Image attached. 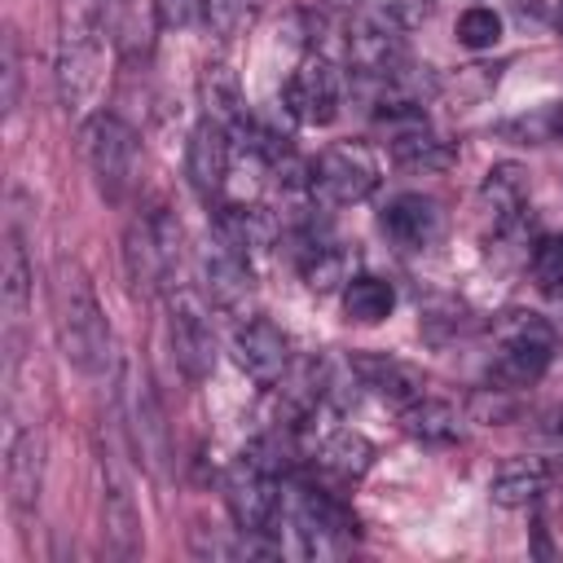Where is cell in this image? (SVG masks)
<instances>
[{
	"mask_svg": "<svg viewBox=\"0 0 563 563\" xmlns=\"http://www.w3.org/2000/svg\"><path fill=\"white\" fill-rule=\"evenodd\" d=\"M53 312H57V339L66 361L79 374H106L114 369V334L106 321V308L97 299V286L88 282L84 264L70 255H57L53 264Z\"/></svg>",
	"mask_w": 563,
	"mask_h": 563,
	"instance_id": "obj_1",
	"label": "cell"
},
{
	"mask_svg": "<svg viewBox=\"0 0 563 563\" xmlns=\"http://www.w3.org/2000/svg\"><path fill=\"white\" fill-rule=\"evenodd\" d=\"M106 22L97 0H62L57 4V97L66 110H84L101 84V40Z\"/></svg>",
	"mask_w": 563,
	"mask_h": 563,
	"instance_id": "obj_2",
	"label": "cell"
},
{
	"mask_svg": "<svg viewBox=\"0 0 563 563\" xmlns=\"http://www.w3.org/2000/svg\"><path fill=\"white\" fill-rule=\"evenodd\" d=\"M79 150H84V163H88L101 198L123 202V194L132 189V176H136V158H141L136 128L114 110H97L79 128Z\"/></svg>",
	"mask_w": 563,
	"mask_h": 563,
	"instance_id": "obj_3",
	"label": "cell"
},
{
	"mask_svg": "<svg viewBox=\"0 0 563 563\" xmlns=\"http://www.w3.org/2000/svg\"><path fill=\"white\" fill-rule=\"evenodd\" d=\"M550 356H554V325L523 308L506 312L497 321V356L488 365V383L506 391L532 387L550 369Z\"/></svg>",
	"mask_w": 563,
	"mask_h": 563,
	"instance_id": "obj_4",
	"label": "cell"
},
{
	"mask_svg": "<svg viewBox=\"0 0 563 563\" xmlns=\"http://www.w3.org/2000/svg\"><path fill=\"white\" fill-rule=\"evenodd\" d=\"M176 260H180V224L172 216H163V211L136 216L123 229V273H128L132 295H141V299L158 295L167 286Z\"/></svg>",
	"mask_w": 563,
	"mask_h": 563,
	"instance_id": "obj_5",
	"label": "cell"
},
{
	"mask_svg": "<svg viewBox=\"0 0 563 563\" xmlns=\"http://www.w3.org/2000/svg\"><path fill=\"white\" fill-rule=\"evenodd\" d=\"M378 154L365 141H334L312 163V194L325 207H352L365 202L378 189Z\"/></svg>",
	"mask_w": 563,
	"mask_h": 563,
	"instance_id": "obj_6",
	"label": "cell"
},
{
	"mask_svg": "<svg viewBox=\"0 0 563 563\" xmlns=\"http://www.w3.org/2000/svg\"><path fill=\"white\" fill-rule=\"evenodd\" d=\"M224 497H229V510L238 519L242 532H264L277 510H282V493H277V462L264 457V444L246 449L229 475H224Z\"/></svg>",
	"mask_w": 563,
	"mask_h": 563,
	"instance_id": "obj_7",
	"label": "cell"
},
{
	"mask_svg": "<svg viewBox=\"0 0 563 563\" xmlns=\"http://www.w3.org/2000/svg\"><path fill=\"white\" fill-rule=\"evenodd\" d=\"M167 339L176 352V365L189 383H202L216 369V330H211V312L202 303V295L176 286L167 295Z\"/></svg>",
	"mask_w": 563,
	"mask_h": 563,
	"instance_id": "obj_8",
	"label": "cell"
},
{
	"mask_svg": "<svg viewBox=\"0 0 563 563\" xmlns=\"http://www.w3.org/2000/svg\"><path fill=\"white\" fill-rule=\"evenodd\" d=\"M282 101H286V110L299 123H317V128L334 123L339 106H343V75H339V66L321 48L299 57V66L290 70V79L282 88Z\"/></svg>",
	"mask_w": 563,
	"mask_h": 563,
	"instance_id": "obj_9",
	"label": "cell"
},
{
	"mask_svg": "<svg viewBox=\"0 0 563 563\" xmlns=\"http://www.w3.org/2000/svg\"><path fill=\"white\" fill-rule=\"evenodd\" d=\"M119 409L128 418V431H132V444L141 453V466L150 475H167V462H172V431H167V418H163V405L158 396L150 391L145 378H119Z\"/></svg>",
	"mask_w": 563,
	"mask_h": 563,
	"instance_id": "obj_10",
	"label": "cell"
},
{
	"mask_svg": "<svg viewBox=\"0 0 563 563\" xmlns=\"http://www.w3.org/2000/svg\"><path fill=\"white\" fill-rule=\"evenodd\" d=\"M400 22L391 13H361L347 31V57H352V70L369 84L378 79H391L396 70H405V40H400Z\"/></svg>",
	"mask_w": 563,
	"mask_h": 563,
	"instance_id": "obj_11",
	"label": "cell"
},
{
	"mask_svg": "<svg viewBox=\"0 0 563 563\" xmlns=\"http://www.w3.org/2000/svg\"><path fill=\"white\" fill-rule=\"evenodd\" d=\"M290 519H295V532H299V550L308 559H339V554H347V545L356 537L347 510L339 501L312 493V488H299L295 493Z\"/></svg>",
	"mask_w": 563,
	"mask_h": 563,
	"instance_id": "obj_12",
	"label": "cell"
},
{
	"mask_svg": "<svg viewBox=\"0 0 563 563\" xmlns=\"http://www.w3.org/2000/svg\"><path fill=\"white\" fill-rule=\"evenodd\" d=\"M233 361L251 383L273 387V383H282V374L290 365V343L268 317H246L233 330Z\"/></svg>",
	"mask_w": 563,
	"mask_h": 563,
	"instance_id": "obj_13",
	"label": "cell"
},
{
	"mask_svg": "<svg viewBox=\"0 0 563 563\" xmlns=\"http://www.w3.org/2000/svg\"><path fill=\"white\" fill-rule=\"evenodd\" d=\"M4 488L13 510L31 515L40 506V488H44V435L40 427H22L13 422L4 435Z\"/></svg>",
	"mask_w": 563,
	"mask_h": 563,
	"instance_id": "obj_14",
	"label": "cell"
},
{
	"mask_svg": "<svg viewBox=\"0 0 563 563\" xmlns=\"http://www.w3.org/2000/svg\"><path fill=\"white\" fill-rule=\"evenodd\" d=\"M378 229L400 251H431L440 242V233H444V211H440V202L431 194H396L383 207Z\"/></svg>",
	"mask_w": 563,
	"mask_h": 563,
	"instance_id": "obj_15",
	"label": "cell"
},
{
	"mask_svg": "<svg viewBox=\"0 0 563 563\" xmlns=\"http://www.w3.org/2000/svg\"><path fill=\"white\" fill-rule=\"evenodd\" d=\"M198 268H202V290H207V299L220 308V312H246V303H251V260L246 255H238L224 238H211L207 246H202V255H198Z\"/></svg>",
	"mask_w": 563,
	"mask_h": 563,
	"instance_id": "obj_16",
	"label": "cell"
},
{
	"mask_svg": "<svg viewBox=\"0 0 563 563\" xmlns=\"http://www.w3.org/2000/svg\"><path fill=\"white\" fill-rule=\"evenodd\" d=\"M528 207V167L523 163H493L479 180V211L497 238L515 233Z\"/></svg>",
	"mask_w": 563,
	"mask_h": 563,
	"instance_id": "obj_17",
	"label": "cell"
},
{
	"mask_svg": "<svg viewBox=\"0 0 563 563\" xmlns=\"http://www.w3.org/2000/svg\"><path fill=\"white\" fill-rule=\"evenodd\" d=\"M101 523H106V545L114 559L141 554V510L106 453H101Z\"/></svg>",
	"mask_w": 563,
	"mask_h": 563,
	"instance_id": "obj_18",
	"label": "cell"
},
{
	"mask_svg": "<svg viewBox=\"0 0 563 563\" xmlns=\"http://www.w3.org/2000/svg\"><path fill=\"white\" fill-rule=\"evenodd\" d=\"M229 158H233V145H229V128L216 123V119H198L194 132H189V150H185V172H189V185L211 198L224 189V176H229Z\"/></svg>",
	"mask_w": 563,
	"mask_h": 563,
	"instance_id": "obj_19",
	"label": "cell"
},
{
	"mask_svg": "<svg viewBox=\"0 0 563 563\" xmlns=\"http://www.w3.org/2000/svg\"><path fill=\"white\" fill-rule=\"evenodd\" d=\"M347 369L361 378V387H369L374 396H383V400H391V405H409V400H418L422 396V374L409 365V361H400V356H387V352H356L352 361H347Z\"/></svg>",
	"mask_w": 563,
	"mask_h": 563,
	"instance_id": "obj_20",
	"label": "cell"
},
{
	"mask_svg": "<svg viewBox=\"0 0 563 563\" xmlns=\"http://www.w3.org/2000/svg\"><path fill=\"white\" fill-rule=\"evenodd\" d=\"M0 303H4L9 334H13L31 303V260H26V246H22V233L13 220L4 229V251H0Z\"/></svg>",
	"mask_w": 563,
	"mask_h": 563,
	"instance_id": "obj_21",
	"label": "cell"
},
{
	"mask_svg": "<svg viewBox=\"0 0 563 563\" xmlns=\"http://www.w3.org/2000/svg\"><path fill=\"white\" fill-rule=\"evenodd\" d=\"M545 484H550V466L541 457H510L488 479V497L501 510H519V506H532L545 493Z\"/></svg>",
	"mask_w": 563,
	"mask_h": 563,
	"instance_id": "obj_22",
	"label": "cell"
},
{
	"mask_svg": "<svg viewBox=\"0 0 563 563\" xmlns=\"http://www.w3.org/2000/svg\"><path fill=\"white\" fill-rule=\"evenodd\" d=\"M299 273L312 295H330L347 286V251L317 238L312 229H299Z\"/></svg>",
	"mask_w": 563,
	"mask_h": 563,
	"instance_id": "obj_23",
	"label": "cell"
},
{
	"mask_svg": "<svg viewBox=\"0 0 563 563\" xmlns=\"http://www.w3.org/2000/svg\"><path fill=\"white\" fill-rule=\"evenodd\" d=\"M391 158L409 172H444L453 163V150L422 119H409V123L391 128Z\"/></svg>",
	"mask_w": 563,
	"mask_h": 563,
	"instance_id": "obj_24",
	"label": "cell"
},
{
	"mask_svg": "<svg viewBox=\"0 0 563 563\" xmlns=\"http://www.w3.org/2000/svg\"><path fill=\"white\" fill-rule=\"evenodd\" d=\"M400 427L405 435H413L418 444H431V449H444L462 435V418L449 400H435V396H418L400 409Z\"/></svg>",
	"mask_w": 563,
	"mask_h": 563,
	"instance_id": "obj_25",
	"label": "cell"
},
{
	"mask_svg": "<svg viewBox=\"0 0 563 563\" xmlns=\"http://www.w3.org/2000/svg\"><path fill=\"white\" fill-rule=\"evenodd\" d=\"M493 132L510 145H563V101L528 106V110L493 123Z\"/></svg>",
	"mask_w": 563,
	"mask_h": 563,
	"instance_id": "obj_26",
	"label": "cell"
},
{
	"mask_svg": "<svg viewBox=\"0 0 563 563\" xmlns=\"http://www.w3.org/2000/svg\"><path fill=\"white\" fill-rule=\"evenodd\" d=\"M198 92H202V114L224 123V128H238L246 114H242V84H238V70L229 62H207L202 66V79H198Z\"/></svg>",
	"mask_w": 563,
	"mask_h": 563,
	"instance_id": "obj_27",
	"label": "cell"
},
{
	"mask_svg": "<svg viewBox=\"0 0 563 563\" xmlns=\"http://www.w3.org/2000/svg\"><path fill=\"white\" fill-rule=\"evenodd\" d=\"M369 462H374V444L352 427L330 431L321 440V449H317V466L325 475H334V479H361L369 471Z\"/></svg>",
	"mask_w": 563,
	"mask_h": 563,
	"instance_id": "obj_28",
	"label": "cell"
},
{
	"mask_svg": "<svg viewBox=\"0 0 563 563\" xmlns=\"http://www.w3.org/2000/svg\"><path fill=\"white\" fill-rule=\"evenodd\" d=\"M391 308H396L391 282L369 277V273L347 277V286H343V317H347V321H356V325H378V321L391 317Z\"/></svg>",
	"mask_w": 563,
	"mask_h": 563,
	"instance_id": "obj_29",
	"label": "cell"
},
{
	"mask_svg": "<svg viewBox=\"0 0 563 563\" xmlns=\"http://www.w3.org/2000/svg\"><path fill=\"white\" fill-rule=\"evenodd\" d=\"M532 282L541 295L563 299V233H545L532 246Z\"/></svg>",
	"mask_w": 563,
	"mask_h": 563,
	"instance_id": "obj_30",
	"label": "cell"
},
{
	"mask_svg": "<svg viewBox=\"0 0 563 563\" xmlns=\"http://www.w3.org/2000/svg\"><path fill=\"white\" fill-rule=\"evenodd\" d=\"M453 35H457L462 48H475V53H479V48H493V44L501 40V18H497L493 9H484V4H471V9L457 13Z\"/></svg>",
	"mask_w": 563,
	"mask_h": 563,
	"instance_id": "obj_31",
	"label": "cell"
},
{
	"mask_svg": "<svg viewBox=\"0 0 563 563\" xmlns=\"http://www.w3.org/2000/svg\"><path fill=\"white\" fill-rule=\"evenodd\" d=\"M154 18L167 31H194L207 22V0H154Z\"/></svg>",
	"mask_w": 563,
	"mask_h": 563,
	"instance_id": "obj_32",
	"label": "cell"
},
{
	"mask_svg": "<svg viewBox=\"0 0 563 563\" xmlns=\"http://www.w3.org/2000/svg\"><path fill=\"white\" fill-rule=\"evenodd\" d=\"M246 22V0H207V26L216 35H233Z\"/></svg>",
	"mask_w": 563,
	"mask_h": 563,
	"instance_id": "obj_33",
	"label": "cell"
},
{
	"mask_svg": "<svg viewBox=\"0 0 563 563\" xmlns=\"http://www.w3.org/2000/svg\"><path fill=\"white\" fill-rule=\"evenodd\" d=\"M18 88H22V66H18V40H13V31H9V35H4V97H0L4 114L18 110Z\"/></svg>",
	"mask_w": 563,
	"mask_h": 563,
	"instance_id": "obj_34",
	"label": "cell"
},
{
	"mask_svg": "<svg viewBox=\"0 0 563 563\" xmlns=\"http://www.w3.org/2000/svg\"><path fill=\"white\" fill-rule=\"evenodd\" d=\"M97 9H101L106 31L128 44V40H132V0H97ZM128 48H132V44H128Z\"/></svg>",
	"mask_w": 563,
	"mask_h": 563,
	"instance_id": "obj_35",
	"label": "cell"
},
{
	"mask_svg": "<svg viewBox=\"0 0 563 563\" xmlns=\"http://www.w3.org/2000/svg\"><path fill=\"white\" fill-rule=\"evenodd\" d=\"M431 9V0H383V13H391L400 26H413L422 22V13Z\"/></svg>",
	"mask_w": 563,
	"mask_h": 563,
	"instance_id": "obj_36",
	"label": "cell"
},
{
	"mask_svg": "<svg viewBox=\"0 0 563 563\" xmlns=\"http://www.w3.org/2000/svg\"><path fill=\"white\" fill-rule=\"evenodd\" d=\"M330 4H339V9H352V4H361V0H330Z\"/></svg>",
	"mask_w": 563,
	"mask_h": 563,
	"instance_id": "obj_37",
	"label": "cell"
},
{
	"mask_svg": "<svg viewBox=\"0 0 563 563\" xmlns=\"http://www.w3.org/2000/svg\"><path fill=\"white\" fill-rule=\"evenodd\" d=\"M554 26H559V31H563V4H559V13H554Z\"/></svg>",
	"mask_w": 563,
	"mask_h": 563,
	"instance_id": "obj_38",
	"label": "cell"
}]
</instances>
